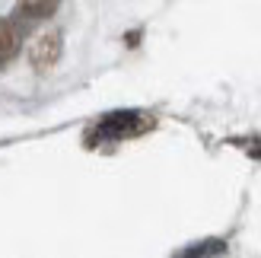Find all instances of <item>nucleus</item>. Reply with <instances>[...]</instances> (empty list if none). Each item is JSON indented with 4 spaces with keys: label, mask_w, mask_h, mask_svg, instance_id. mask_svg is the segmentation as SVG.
I'll list each match as a JSON object with an SVG mask.
<instances>
[{
    "label": "nucleus",
    "mask_w": 261,
    "mask_h": 258,
    "mask_svg": "<svg viewBox=\"0 0 261 258\" xmlns=\"http://www.w3.org/2000/svg\"><path fill=\"white\" fill-rule=\"evenodd\" d=\"M249 157H255V160H261V140H255V144L249 147Z\"/></svg>",
    "instance_id": "39448f33"
},
{
    "label": "nucleus",
    "mask_w": 261,
    "mask_h": 258,
    "mask_svg": "<svg viewBox=\"0 0 261 258\" xmlns=\"http://www.w3.org/2000/svg\"><path fill=\"white\" fill-rule=\"evenodd\" d=\"M147 127H153V118L143 112H112L106 118H99V124L86 134L89 147L99 144H112V140H124V137H137Z\"/></svg>",
    "instance_id": "f257e3e1"
},
{
    "label": "nucleus",
    "mask_w": 261,
    "mask_h": 258,
    "mask_svg": "<svg viewBox=\"0 0 261 258\" xmlns=\"http://www.w3.org/2000/svg\"><path fill=\"white\" fill-rule=\"evenodd\" d=\"M226 252V242L223 239H204L198 246H188L185 252H178L175 258H220Z\"/></svg>",
    "instance_id": "f03ea898"
},
{
    "label": "nucleus",
    "mask_w": 261,
    "mask_h": 258,
    "mask_svg": "<svg viewBox=\"0 0 261 258\" xmlns=\"http://www.w3.org/2000/svg\"><path fill=\"white\" fill-rule=\"evenodd\" d=\"M16 51V32L10 29V22H0V58H7Z\"/></svg>",
    "instance_id": "7ed1b4c3"
},
{
    "label": "nucleus",
    "mask_w": 261,
    "mask_h": 258,
    "mask_svg": "<svg viewBox=\"0 0 261 258\" xmlns=\"http://www.w3.org/2000/svg\"><path fill=\"white\" fill-rule=\"evenodd\" d=\"M58 7L55 4H25L22 7V13H55Z\"/></svg>",
    "instance_id": "20e7f679"
}]
</instances>
